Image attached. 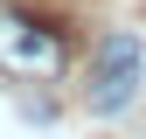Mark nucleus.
<instances>
[{
    "label": "nucleus",
    "instance_id": "1",
    "mask_svg": "<svg viewBox=\"0 0 146 139\" xmlns=\"http://www.w3.org/2000/svg\"><path fill=\"white\" fill-rule=\"evenodd\" d=\"M70 70V28L56 14L7 7L0 0V77H28V83H56Z\"/></svg>",
    "mask_w": 146,
    "mask_h": 139
},
{
    "label": "nucleus",
    "instance_id": "2",
    "mask_svg": "<svg viewBox=\"0 0 146 139\" xmlns=\"http://www.w3.org/2000/svg\"><path fill=\"white\" fill-rule=\"evenodd\" d=\"M139 70H146L139 35H104L98 56H90V77H84V104H90V111L132 104V97H139Z\"/></svg>",
    "mask_w": 146,
    "mask_h": 139
}]
</instances>
